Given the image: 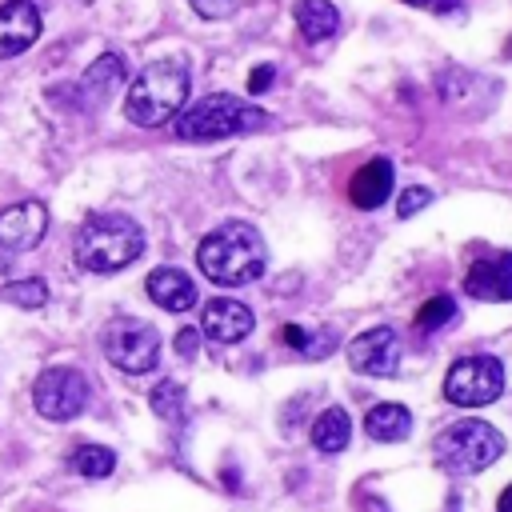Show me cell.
Here are the masks:
<instances>
[{
    "label": "cell",
    "instance_id": "1",
    "mask_svg": "<svg viewBox=\"0 0 512 512\" xmlns=\"http://www.w3.org/2000/svg\"><path fill=\"white\" fill-rule=\"evenodd\" d=\"M196 264L200 272L220 284V288H240V284H252L264 276V264H268V248L260 240V232L244 220H228L220 228H212L200 248H196Z\"/></svg>",
    "mask_w": 512,
    "mask_h": 512
},
{
    "label": "cell",
    "instance_id": "2",
    "mask_svg": "<svg viewBox=\"0 0 512 512\" xmlns=\"http://www.w3.org/2000/svg\"><path fill=\"white\" fill-rule=\"evenodd\" d=\"M184 100H188V64L176 60V56L152 60L128 84L124 116L140 128H160L184 108Z\"/></svg>",
    "mask_w": 512,
    "mask_h": 512
},
{
    "label": "cell",
    "instance_id": "3",
    "mask_svg": "<svg viewBox=\"0 0 512 512\" xmlns=\"http://www.w3.org/2000/svg\"><path fill=\"white\" fill-rule=\"evenodd\" d=\"M144 252V232L124 212H96L76 232V264L88 272H120Z\"/></svg>",
    "mask_w": 512,
    "mask_h": 512
},
{
    "label": "cell",
    "instance_id": "4",
    "mask_svg": "<svg viewBox=\"0 0 512 512\" xmlns=\"http://www.w3.org/2000/svg\"><path fill=\"white\" fill-rule=\"evenodd\" d=\"M176 136L180 140H224V136H240V132H256L268 124V112L256 104H244L240 96L228 92H212L196 104H184L176 116Z\"/></svg>",
    "mask_w": 512,
    "mask_h": 512
},
{
    "label": "cell",
    "instance_id": "5",
    "mask_svg": "<svg viewBox=\"0 0 512 512\" xmlns=\"http://www.w3.org/2000/svg\"><path fill=\"white\" fill-rule=\"evenodd\" d=\"M432 452H436L440 468H448L456 476H472V472L496 464V456H504V436L488 420H456L432 440Z\"/></svg>",
    "mask_w": 512,
    "mask_h": 512
},
{
    "label": "cell",
    "instance_id": "6",
    "mask_svg": "<svg viewBox=\"0 0 512 512\" xmlns=\"http://www.w3.org/2000/svg\"><path fill=\"white\" fill-rule=\"evenodd\" d=\"M104 356L128 372V376H140V372H152L160 364V336L152 324L144 320H132V316H116L108 328H104Z\"/></svg>",
    "mask_w": 512,
    "mask_h": 512
},
{
    "label": "cell",
    "instance_id": "7",
    "mask_svg": "<svg viewBox=\"0 0 512 512\" xmlns=\"http://www.w3.org/2000/svg\"><path fill=\"white\" fill-rule=\"evenodd\" d=\"M504 392V368L492 356H460L444 376V396L460 408L492 404Z\"/></svg>",
    "mask_w": 512,
    "mask_h": 512
},
{
    "label": "cell",
    "instance_id": "8",
    "mask_svg": "<svg viewBox=\"0 0 512 512\" xmlns=\"http://www.w3.org/2000/svg\"><path fill=\"white\" fill-rule=\"evenodd\" d=\"M32 404L48 420H72L88 408V380L68 364H52L32 384Z\"/></svg>",
    "mask_w": 512,
    "mask_h": 512
},
{
    "label": "cell",
    "instance_id": "9",
    "mask_svg": "<svg viewBox=\"0 0 512 512\" xmlns=\"http://www.w3.org/2000/svg\"><path fill=\"white\" fill-rule=\"evenodd\" d=\"M48 232V204L44 200H16L0 208V248L4 252H28Z\"/></svg>",
    "mask_w": 512,
    "mask_h": 512
},
{
    "label": "cell",
    "instance_id": "10",
    "mask_svg": "<svg viewBox=\"0 0 512 512\" xmlns=\"http://www.w3.org/2000/svg\"><path fill=\"white\" fill-rule=\"evenodd\" d=\"M348 364L364 376H392L400 368V336L392 328H368L348 344Z\"/></svg>",
    "mask_w": 512,
    "mask_h": 512
},
{
    "label": "cell",
    "instance_id": "11",
    "mask_svg": "<svg viewBox=\"0 0 512 512\" xmlns=\"http://www.w3.org/2000/svg\"><path fill=\"white\" fill-rule=\"evenodd\" d=\"M40 40V8L32 0H4L0 4V60L28 52Z\"/></svg>",
    "mask_w": 512,
    "mask_h": 512
},
{
    "label": "cell",
    "instance_id": "12",
    "mask_svg": "<svg viewBox=\"0 0 512 512\" xmlns=\"http://www.w3.org/2000/svg\"><path fill=\"white\" fill-rule=\"evenodd\" d=\"M252 328H256V320H252V312H248L240 300L220 296V300H208V304H204L200 332H204L208 340H216V344H240Z\"/></svg>",
    "mask_w": 512,
    "mask_h": 512
},
{
    "label": "cell",
    "instance_id": "13",
    "mask_svg": "<svg viewBox=\"0 0 512 512\" xmlns=\"http://www.w3.org/2000/svg\"><path fill=\"white\" fill-rule=\"evenodd\" d=\"M464 292L476 296V300H488V304L512 300V252L476 260L468 268V276H464Z\"/></svg>",
    "mask_w": 512,
    "mask_h": 512
},
{
    "label": "cell",
    "instance_id": "14",
    "mask_svg": "<svg viewBox=\"0 0 512 512\" xmlns=\"http://www.w3.org/2000/svg\"><path fill=\"white\" fill-rule=\"evenodd\" d=\"M392 184H396V168L384 160V156H376V160H368L356 176H352V184H348V200L356 204V208H380L388 196H392Z\"/></svg>",
    "mask_w": 512,
    "mask_h": 512
},
{
    "label": "cell",
    "instance_id": "15",
    "mask_svg": "<svg viewBox=\"0 0 512 512\" xmlns=\"http://www.w3.org/2000/svg\"><path fill=\"white\" fill-rule=\"evenodd\" d=\"M144 288H148V296L164 312H188L196 304V284L180 268H156V272H148V284Z\"/></svg>",
    "mask_w": 512,
    "mask_h": 512
},
{
    "label": "cell",
    "instance_id": "16",
    "mask_svg": "<svg viewBox=\"0 0 512 512\" xmlns=\"http://www.w3.org/2000/svg\"><path fill=\"white\" fill-rule=\"evenodd\" d=\"M120 84H124V60H120L116 52H104V56H100L96 64H88V72L80 76L76 96H80L84 104H104Z\"/></svg>",
    "mask_w": 512,
    "mask_h": 512
},
{
    "label": "cell",
    "instance_id": "17",
    "mask_svg": "<svg viewBox=\"0 0 512 512\" xmlns=\"http://www.w3.org/2000/svg\"><path fill=\"white\" fill-rule=\"evenodd\" d=\"M296 28L308 44H320L328 36H336L340 28V12L332 8V0H296Z\"/></svg>",
    "mask_w": 512,
    "mask_h": 512
},
{
    "label": "cell",
    "instance_id": "18",
    "mask_svg": "<svg viewBox=\"0 0 512 512\" xmlns=\"http://www.w3.org/2000/svg\"><path fill=\"white\" fill-rule=\"evenodd\" d=\"M364 432L380 444H396L412 432V412L404 404H376L368 416H364Z\"/></svg>",
    "mask_w": 512,
    "mask_h": 512
},
{
    "label": "cell",
    "instance_id": "19",
    "mask_svg": "<svg viewBox=\"0 0 512 512\" xmlns=\"http://www.w3.org/2000/svg\"><path fill=\"white\" fill-rule=\"evenodd\" d=\"M348 436H352V420H348L344 408H328V412H320L316 424H312V444H316L324 456L344 452V448H348Z\"/></svg>",
    "mask_w": 512,
    "mask_h": 512
},
{
    "label": "cell",
    "instance_id": "20",
    "mask_svg": "<svg viewBox=\"0 0 512 512\" xmlns=\"http://www.w3.org/2000/svg\"><path fill=\"white\" fill-rule=\"evenodd\" d=\"M72 468H76L80 476L100 480V476H108V472L116 468V452L104 448V444H80V448L72 452Z\"/></svg>",
    "mask_w": 512,
    "mask_h": 512
},
{
    "label": "cell",
    "instance_id": "21",
    "mask_svg": "<svg viewBox=\"0 0 512 512\" xmlns=\"http://www.w3.org/2000/svg\"><path fill=\"white\" fill-rule=\"evenodd\" d=\"M280 340H284L288 348L304 352V356H328V352L336 348V336H332V332H324V336H312V332H304L300 324H284Z\"/></svg>",
    "mask_w": 512,
    "mask_h": 512
},
{
    "label": "cell",
    "instance_id": "22",
    "mask_svg": "<svg viewBox=\"0 0 512 512\" xmlns=\"http://www.w3.org/2000/svg\"><path fill=\"white\" fill-rule=\"evenodd\" d=\"M148 404H152L156 416H164V420H172V424L184 420V388H180L176 380H160V384L152 388Z\"/></svg>",
    "mask_w": 512,
    "mask_h": 512
},
{
    "label": "cell",
    "instance_id": "23",
    "mask_svg": "<svg viewBox=\"0 0 512 512\" xmlns=\"http://www.w3.org/2000/svg\"><path fill=\"white\" fill-rule=\"evenodd\" d=\"M0 296L20 304V308H44L48 304V284L40 276H28V280H16V284H4Z\"/></svg>",
    "mask_w": 512,
    "mask_h": 512
},
{
    "label": "cell",
    "instance_id": "24",
    "mask_svg": "<svg viewBox=\"0 0 512 512\" xmlns=\"http://www.w3.org/2000/svg\"><path fill=\"white\" fill-rule=\"evenodd\" d=\"M456 316V304H452V296H428V304L416 312V328H424V332H432V328H440V324H448Z\"/></svg>",
    "mask_w": 512,
    "mask_h": 512
},
{
    "label": "cell",
    "instance_id": "25",
    "mask_svg": "<svg viewBox=\"0 0 512 512\" xmlns=\"http://www.w3.org/2000/svg\"><path fill=\"white\" fill-rule=\"evenodd\" d=\"M428 200H432V192H428V188H404V196H400V204H396V216H404V220H408V216H412V212H420Z\"/></svg>",
    "mask_w": 512,
    "mask_h": 512
},
{
    "label": "cell",
    "instance_id": "26",
    "mask_svg": "<svg viewBox=\"0 0 512 512\" xmlns=\"http://www.w3.org/2000/svg\"><path fill=\"white\" fill-rule=\"evenodd\" d=\"M192 8H196V16H204V20H224V16H232V8H236V0H188Z\"/></svg>",
    "mask_w": 512,
    "mask_h": 512
},
{
    "label": "cell",
    "instance_id": "27",
    "mask_svg": "<svg viewBox=\"0 0 512 512\" xmlns=\"http://www.w3.org/2000/svg\"><path fill=\"white\" fill-rule=\"evenodd\" d=\"M272 80H276V68H272V64H260V68H252V76H248V92H252V96H256V92H268Z\"/></svg>",
    "mask_w": 512,
    "mask_h": 512
},
{
    "label": "cell",
    "instance_id": "28",
    "mask_svg": "<svg viewBox=\"0 0 512 512\" xmlns=\"http://www.w3.org/2000/svg\"><path fill=\"white\" fill-rule=\"evenodd\" d=\"M196 348H200V332H196V328H180V332H176V352H180L184 360H192Z\"/></svg>",
    "mask_w": 512,
    "mask_h": 512
},
{
    "label": "cell",
    "instance_id": "29",
    "mask_svg": "<svg viewBox=\"0 0 512 512\" xmlns=\"http://www.w3.org/2000/svg\"><path fill=\"white\" fill-rule=\"evenodd\" d=\"M496 512H512V484L500 492V500H496Z\"/></svg>",
    "mask_w": 512,
    "mask_h": 512
},
{
    "label": "cell",
    "instance_id": "30",
    "mask_svg": "<svg viewBox=\"0 0 512 512\" xmlns=\"http://www.w3.org/2000/svg\"><path fill=\"white\" fill-rule=\"evenodd\" d=\"M404 4H412V8H428V4H436V0H404Z\"/></svg>",
    "mask_w": 512,
    "mask_h": 512
},
{
    "label": "cell",
    "instance_id": "31",
    "mask_svg": "<svg viewBox=\"0 0 512 512\" xmlns=\"http://www.w3.org/2000/svg\"><path fill=\"white\" fill-rule=\"evenodd\" d=\"M508 56H512V40H508Z\"/></svg>",
    "mask_w": 512,
    "mask_h": 512
}]
</instances>
